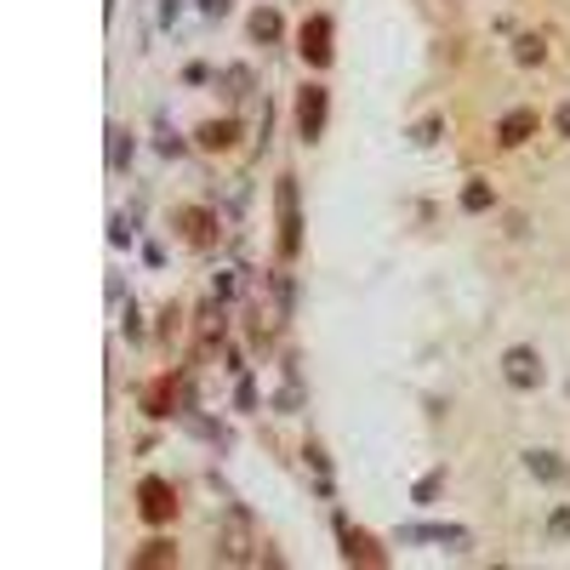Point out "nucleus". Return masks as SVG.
<instances>
[{"label":"nucleus","instance_id":"nucleus-1","mask_svg":"<svg viewBox=\"0 0 570 570\" xmlns=\"http://www.w3.org/2000/svg\"><path fill=\"white\" fill-rule=\"evenodd\" d=\"M326 114H331L326 86H303V92H296V132H303V143L326 137Z\"/></svg>","mask_w":570,"mask_h":570},{"label":"nucleus","instance_id":"nucleus-2","mask_svg":"<svg viewBox=\"0 0 570 570\" xmlns=\"http://www.w3.org/2000/svg\"><path fill=\"white\" fill-rule=\"evenodd\" d=\"M137 513L148 519V525H171V519H178V490H171L166 480H143L137 485Z\"/></svg>","mask_w":570,"mask_h":570},{"label":"nucleus","instance_id":"nucleus-3","mask_svg":"<svg viewBox=\"0 0 570 570\" xmlns=\"http://www.w3.org/2000/svg\"><path fill=\"white\" fill-rule=\"evenodd\" d=\"M296 245H303V217H296V183L280 178V257L291 263Z\"/></svg>","mask_w":570,"mask_h":570},{"label":"nucleus","instance_id":"nucleus-4","mask_svg":"<svg viewBox=\"0 0 570 570\" xmlns=\"http://www.w3.org/2000/svg\"><path fill=\"white\" fill-rule=\"evenodd\" d=\"M178 234L206 252V245H217V217H211L206 206H183V211H178Z\"/></svg>","mask_w":570,"mask_h":570},{"label":"nucleus","instance_id":"nucleus-5","mask_svg":"<svg viewBox=\"0 0 570 570\" xmlns=\"http://www.w3.org/2000/svg\"><path fill=\"white\" fill-rule=\"evenodd\" d=\"M502 377L513 388H542V360H536V349H508L502 354Z\"/></svg>","mask_w":570,"mask_h":570},{"label":"nucleus","instance_id":"nucleus-6","mask_svg":"<svg viewBox=\"0 0 570 570\" xmlns=\"http://www.w3.org/2000/svg\"><path fill=\"white\" fill-rule=\"evenodd\" d=\"M303 58H308L314 69L331 63V17H308V23H303Z\"/></svg>","mask_w":570,"mask_h":570},{"label":"nucleus","instance_id":"nucleus-7","mask_svg":"<svg viewBox=\"0 0 570 570\" xmlns=\"http://www.w3.org/2000/svg\"><path fill=\"white\" fill-rule=\"evenodd\" d=\"M342 559H349V565H388L383 542L365 536V531H349V525H342Z\"/></svg>","mask_w":570,"mask_h":570},{"label":"nucleus","instance_id":"nucleus-8","mask_svg":"<svg viewBox=\"0 0 570 570\" xmlns=\"http://www.w3.org/2000/svg\"><path fill=\"white\" fill-rule=\"evenodd\" d=\"M542 126V114L536 109H513V114H502V126H497V143L502 148H519V143H525L531 132Z\"/></svg>","mask_w":570,"mask_h":570},{"label":"nucleus","instance_id":"nucleus-9","mask_svg":"<svg viewBox=\"0 0 570 570\" xmlns=\"http://www.w3.org/2000/svg\"><path fill=\"white\" fill-rule=\"evenodd\" d=\"M194 137H201V148L222 155V148H234V143H240V126H234V120H206V126L194 132Z\"/></svg>","mask_w":570,"mask_h":570},{"label":"nucleus","instance_id":"nucleus-10","mask_svg":"<svg viewBox=\"0 0 570 570\" xmlns=\"http://www.w3.org/2000/svg\"><path fill=\"white\" fill-rule=\"evenodd\" d=\"M143 405H148V416H171V405H178V377L155 383V388L143 393Z\"/></svg>","mask_w":570,"mask_h":570},{"label":"nucleus","instance_id":"nucleus-11","mask_svg":"<svg viewBox=\"0 0 570 570\" xmlns=\"http://www.w3.org/2000/svg\"><path fill=\"white\" fill-rule=\"evenodd\" d=\"M252 40H257V46L280 40V12H268V7H263V12H252Z\"/></svg>","mask_w":570,"mask_h":570},{"label":"nucleus","instance_id":"nucleus-12","mask_svg":"<svg viewBox=\"0 0 570 570\" xmlns=\"http://www.w3.org/2000/svg\"><path fill=\"white\" fill-rule=\"evenodd\" d=\"M531 474H536V480H565V462L548 457V451H531Z\"/></svg>","mask_w":570,"mask_h":570},{"label":"nucleus","instance_id":"nucleus-13","mask_svg":"<svg viewBox=\"0 0 570 570\" xmlns=\"http://www.w3.org/2000/svg\"><path fill=\"white\" fill-rule=\"evenodd\" d=\"M137 565H178V548H171V542H148L137 554Z\"/></svg>","mask_w":570,"mask_h":570},{"label":"nucleus","instance_id":"nucleus-14","mask_svg":"<svg viewBox=\"0 0 570 570\" xmlns=\"http://www.w3.org/2000/svg\"><path fill=\"white\" fill-rule=\"evenodd\" d=\"M462 206H468V211H490V206H497V194H490L485 183H468V194H462Z\"/></svg>","mask_w":570,"mask_h":570},{"label":"nucleus","instance_id":"nucleus-15","mask_svg":"<svg viewBox=\"0 0 570 570\" xmlns=\"http://www.w3.org/2000/svg\"><path fill=\"white\" fill-rule=\"evenodd\" d=\"M542 58H548V46H542L536 35H519V63H531V69H536Z\"/></svg>","mask_w":570,"mask_h":570},{"label":"nucleus","instance_id":"nucleus-16","mask_svg":"<svg viewBox=\"0 0 570 570\" xmlns=\"http://www.w3.org/2000/svg\"><path fill=\"white\" fill-rule=\"evenodd\" d=\"M554 126H559V137H570V104H559V114H554Z\"/></svg>","mask_w":570,"mask_h":570}]
</instances>
